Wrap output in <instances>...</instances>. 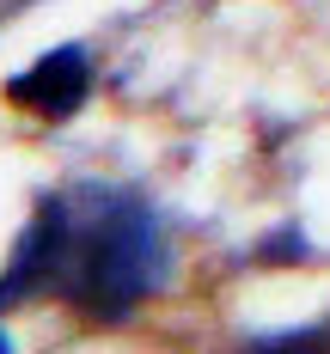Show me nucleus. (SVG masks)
Segmentation results:
<instances>
[{
	"label": "nucleus",
	"instance_id": "nucleus-1",
	"mask_svg": "<svg viewBox=\"0 0 330 354\" xmlns=\"http://www.w3.org/2000/svg\"><path fill=\"white\" fill-rule=\"evenodd\" d=\"M165 275L172 245L159 232V214L116 183H80L37 202L12 263L0 269V306L62 293L80 318L122 324L147 293L165 287Z\"/></svg>",
	"mask_w": 330,
	"mask_h": 354
},
{
	"label": "nucleus",
	"instance_id": "nucleus-2",
	"mask_svg": "<svg viewBox=\"0 0 330 354\" xmlns=\"http://www.w3.org/2000/svg\"><path fill=\"white\" fill-rule=\"evenodd\" d=\"M0 92H6L19 110L43 116V122H68L73 110L92 98V62H86L80 43H55V49L37 55L25 73H12Z\"/></svg>",
	"mask_w": 330,
	"mask_h": 354
},
{
	"label": "nucleus",
	"instance_id": "nucleus-3",
	"mask_svg": "<svg viewBox=\"0 0 330 354\" xmlns=\"http://www.w3.org/2000/svg\"><path fill=\"white\" fill-rule=\"evenodd\" d=\"M245 348H330V330H275V336H245Z\"/></svg>",
	"mask_w": 330,
	"mask_h": 354
},
{
	"label": "nucleus",
	"instance_id": "nucleus-4",
	"mask_svg": "<svg viewBox=\"0 0 330 354\" xmlns=\"http://www.w3.org/2000/svg\"><path fill=\"white\" fill-rule=\"evenodd\" d=\"M293 257H312V250L300 245V232H275V245L257 250V263H293Z\"/></svg>",
	"mask_w": 330,
	"mask_h": 354
},
{
	"label": "nucleus",
	"instance_id": "nucleus-5",
	"mask_svg": "<svg viewBox=\"0 0 330 354\" xmlns=\"http://www.w3.org/2000/svg\"><path fill=\"white\" fill-rule=\"evenodd\" d=\"M0 354H12V336H6V330H0Z\"/></svg>",
	"mask_w": 330,
	"mask_h": 354
}]
</instances>
